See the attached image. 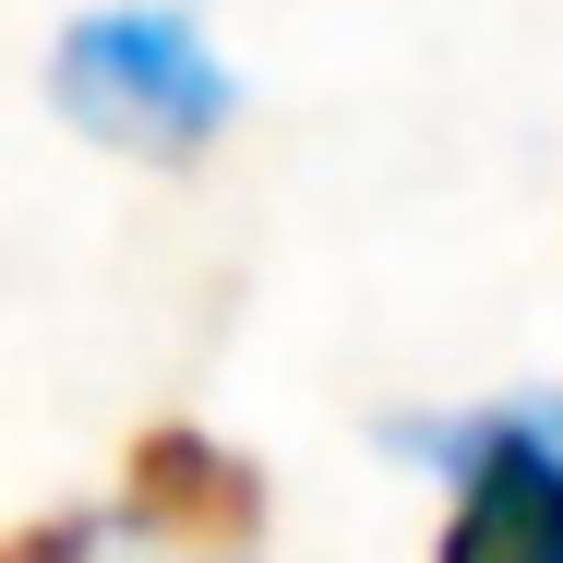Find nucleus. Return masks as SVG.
Here are the masks:
<instances>
[{"mask_svg": "<svg viewBox=\"0 0 563 563\" xmlns=\"http://www.w3.org/2000/svg\"><path fill=\"white\" fill-rule=\"evenodd\" d=\"M48 97L73 132H97L120 156H156V168H180V156H205L228 132V60L205 48V24L192 12H156V0H132V12H85L60 48H48Z\"/></svg>", "mask_w": 563, "mask_h": 563, "instance_id": "1", "label": "nucleus"}, {"mask_svg": "<svg viewBox=\"0 0 563 563\" xmlns=\"http://www.w3.org/2000/svg\"><path fill=\"white\" fill-rule=\"evenodd\" d=\"M408 444L455 467V516L432 563H563V420L492 408V420L408 432Z\"/></svg>", "mask_w": 563, "mask_h": 563, "instance_id": "2", "label": "nucleus"}, {"mask_svg": "<svg viewBox=\"0 0 563 563\" xmlns=\"http://www.w3.org/2000/svg\"><path fill=\"white\" fill-rule=\"evenodd\" d=\"M120 504H132L144 540H168L192 563H228V552L264 540V467L228 455L217 432H192V420H156L144 444L120 455Z\"/></svg>", "mask_w": 563, "mask_h": 563, "instance_id": "3", "label": "nucleus"}, {"mask_svg": "<svg viewBox=\"0 0 563 563\" xmlns=\"http://www.w3.org/2000/svg\"><path fill=\"white\" fill-rule=\"evenodd\" d=\"M0 563H97V528H85V516H48V528L0 540Z\"/></svg>", "mask_w": 563, "mask_h": 563, "instance_id": "4", "label": "nucleus"}]
</instances>
